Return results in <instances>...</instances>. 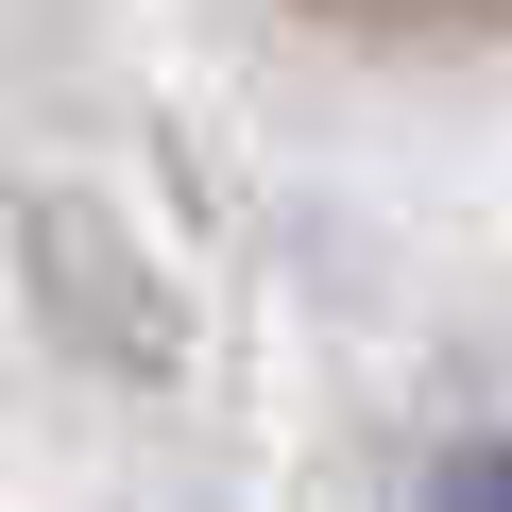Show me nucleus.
Masks as SVG:
<instances>
[{
	"label": "nucleus",
	"mask_w": 512,
	"mask_h": 512,
	"mask_svg": "<svg viewBox=\"0 0 512 512\" xmlns=\"http://www.w3.org/2000/svg\"><path fill=\"white\" fill-rule=\"evenodd\" d=\"M427 512H512V444H461V461H444V495H427Z\"/></svg>",
	"instance_id": "obj_1"
}]
</instances>
